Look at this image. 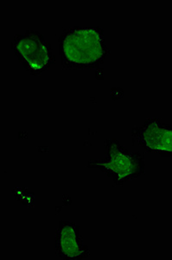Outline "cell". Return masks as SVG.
Instances as JSON below:
<instances>
[{
  "label": "cell",
  "mask_w": 172,
  "mask_h": 260,
  "mask_svg": "<svg viewBox=\"0 0 172 260\" xmlns=\"http://www.w3.org/2000/svg\"><path fill=\"white\" fill-rule=\"evenodd\" d=\"M142 140L151 150L172 153V127L151 121L143 129Z\"/></svg>",
  "instance_id": "obj_2"
},
{
  "label": "cell",
  "mask_w": 172,
  "mask_h": 260,
  "mask_svg": "<svg viewBox=\"0 0 172 260\" xmlns=\"http://www.w3.org/2000/svg\"><path fill=\"white\" fill-rule=\"evenodd\" d=\"M59 245L63 254L69 257H75L82 253L77 237L74 229L69 225H65L61 230L59 235Z\"/></svg>",
  "instance_id": "obj_5"
},
{
  "label": "cell",
  "mask_w": 172,
  "mask_h": 260,
  "mask_svg": "<svg viewBox=\"0 0 172 260\" xmlns=\"http://www.w3.org/2000/svg\"><path fill=\"white\" fill-rule=\"evenodd\" d=\"M96 165L115 173L120 180L133 175L138 168V164L134 158L119 151L116 147L111 148L110 160L107 162H97Z\"/></svg>",
  "instance_id": "obj_4"
},
{
  "label": "cell",
  "mask_w": 172,
  "mask_h": 260,
  "mask_svg": "<svg viewBox=\"0 0 172 260\" xmlns=\"http://www.w3.org/2000/svg\"><path fill=\"white\" fill-rule=\"evenodd\" d=\"M17 48L33 70H41L47 64V48L39 39L33 37L23 38L18 41Z\"/></svg>",
  "instance_id": "obj_3"
},
{
  "label": "cell",
  "mask_w": 172,
  "mask_h": 260,
  "mask_svg": "<svg viewBox=\"0 0 172 260\" xmlns=\"http://www.w3.org/2000/svg\"><path fill=\"white\" fill-rule=\"evenodd\" d=\"M67 59L79 64L97 62L104 54L101 36L94 29H80L69 33L63 42Z\"/></svg>",
  "instance_id": "obj_1"
}]
</instances>
